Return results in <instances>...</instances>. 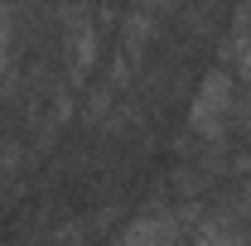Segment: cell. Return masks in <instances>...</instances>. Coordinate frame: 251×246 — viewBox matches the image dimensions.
Wrapping results in <instances>:
<instances>
[{"label": "cell", "instance_id": "obj_3", "mask_svg": "<svg viewBox=\"0 0 251 246\" xmlns=\"http://www.w3.org/2000/svg\"><path fill=\"white\" fill-rule=\"evenodd\" d=\"M179 237H188V227H184V217H174V213H164V208H150V213H140L135 222H126L121 232H116V242L126 246H145V242H179Z\"/></svg>", "mask_w": 251, "mask_h": 246}, {"label": "cell", "instance_id": "obj_2", "mask_svg": "<svg viewBox=\"0 0 251 246\" xmlns=\"http://www.w3.org/2000/svg\"><path fill=\"white\" fill-rule=\"evenodd\" d=\"M97 44H101V34H97L92 15L82 10V0H68V10H63V49H68V82H73V92L87 87V73L97 68Z\"/></svg>", "mask_w": 251, "mask_h": 246}, {"label": "cell", "instance_id": "obj_1", "mask_svg": "<svg viewBox=\"0 0 251 246\" xmlns=\"http://www.w3.org/2000/svg\"><path fill=\"white\" fill-rule=\"evenodd\" d=\"M232 116H237V77L227 68L203 73V82L193 92V106H188V130L198 140H222Z\"/></svg>", "mask_w": 251, "mask_h": 246}, {"label": "cell", "instance_id": "obj_6", "mask_svg": "<svg viewBox=\"0 0 251 246\" xmlns=\"http://www.w3.org/2000/svg\"><path fill=\"white\" fill-rule=\"evenodd\" d=\"M15 73V25H10V10H0V82Z\"/></svg>", "mask_w": 251, "mask_h": 246}, {"label": "cell", "instance_id": "obj_4", "mask_svg": "<svg viewBox=\"0 0 251 246\" xmlns=\"http://www.w3.org/2000/svg\"><path fill=\"white\" fill-rule=\"evenodd\" d=\"M150 39H155V10H145V5H140V10H130V15H126V25H121V53H126L130 63H140Z\"/></svg>", "mask_w": 251, "mask_h": 246}, {"label": "cell", "instance_id": "obj_5", "mask_svg": "<svg viewBox=\"0 0 251 246\" xmlns=\"http://www.w3.org/2000/svg\"><path fill=\"white\" fill-rule=\"evenodd\" d=\"M188 237L193 242H242V227H232L222 217H203L198 227H188Z\"/></svg>", "mask_w": 251, "mask_h": 246}]
</instances>
